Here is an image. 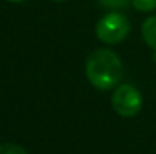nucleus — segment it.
<instances>
[{"label":"nucleus","mask_w":156,"mask_h":154,"mask_svg":"<svg viewBox=\"0 0 156 154\" xmlns=\"http://www.w3.org/2000/svg\"><path fill=\"white\" fill-rule=\"evenodd\" d=\"M87 77L97 89H111L115 86L123 74L120 57L111 50H96L87 60Z\"/></svg>","instance_id":"nucleus-1"},{"label":"nucleus","mask_w":156,"mask_h":154,"mask_svg":"<svg viewBox=\"0 0 156 154\" xmlns=\"http://www.w3.org/2000/svg\"><path fill=\"white\" fill-rule=\"evenodd\" d=\"M129 30H130L129 20L118 12H111L105 15L96 27L97 38L106 44H117L123 41L127 36Z\"/></svg>","instance_id":"nucleus-2"},{"label":"nucleus","mask_w":156,"mask_h":154,"mask_svg":"<svg viewBox=\"0 0 156 154\" xmlns=\"http://www.w3.org/2000/svg\"><path fill=\"white\" fill-rule=\"evenodd\" d=\"M143 106V98L138 89L132 85H120L112 95V107L114 110L126 118L135 116Z\"/></svg>","instance_id":"nucleus-3"},{"label":"nucleus","mask_w":156,"mask_h":154,"mask_svg":"<svg viewBox=\"0 0 156 154\" xmlns=\"http://www.w3.org/2000/svg\"><path fill=\"white\" fill-rule=\"evenodd\" d=\"M143 38L153 50H156V15L155 17H149L144 21V24H143Z\"/></svg>","instance_id":"nucleus-4"},{"label":"nucleus","mask_w":156,"mask_h":154,"mask_svg":"<svg viewBox=\"0 0 156 154\" xmlns=\"http://www.w3.org/2000/svg\"><path fill=\"white\" fill-rule=\"evenodd\" d=\"M132 5L141 12H150L156 9V0H132Z\"/></svg>","instance_id":"nucleus-5"},{"label":"nucleus","mask_w":156,"mask_h":154,"mask_svg":"<svg viewBox=\"0 0 156 154\" xmlns=\"http://www.w3.org/2000/svg\"><path fill=\"white\" fill-rule=\"evenodd\" d=\"M0 154H27L24 148L17 144H3L0 145Z\"/></svg>","instance_id":"nucleus-6"},{"label":"nucleus","mask_w":156,"mask_h":154,"mask_svg":"<svg viewBox=\"0 0 156 154\" xmlns=\"http://www.w3.org/2000/svg\"><path fill=\"white\" fill-rule=\"evenodd\" d=\"M99 2L111 9H123L129 6V0H99Z\"/></svg>","instance_id":"nucleus-7"},{"label":"nucleus","mask_w":156,"mask_h":154,"mask_svg":"<svg viewBox=\"0 0 156 154\" xmlns=\"http://www.w3.org/2000/svg\"><path fill=\"white\" fill-rule=\"evenodd\" d=\"M8 2H11V3H21V2H26V0H8Z\"/></svg>","instance_id":"nucleus-8"},{"label":"nucleus","mask_w":156,"mask_h":154,"mask_svg":"<svg viewBox=\"0 0 156 154\" xmlns=\"http://www.w3.org/2000/svg\"><path fill=\"white\" fill-rule=\"evenodd\" d=\"M53 2H64V0H53Z\"/></svg>","instance_id":"nucleus-9"},{"label":"nucleus","mask_w":156,"mask_h":154,"mask_svg":"<svg viewBox=\"0 0 156 154\" xmlns=\"http://www.w3.org/2000/svg\"><path fill=\"white\" fill-rule=\"evenodd\" d=\"M156 51V50H155ZM153 57H155V59H156V53H155V56H153Z\"/></svg>","instance_id":"nucleus-10"}]
</instances>
